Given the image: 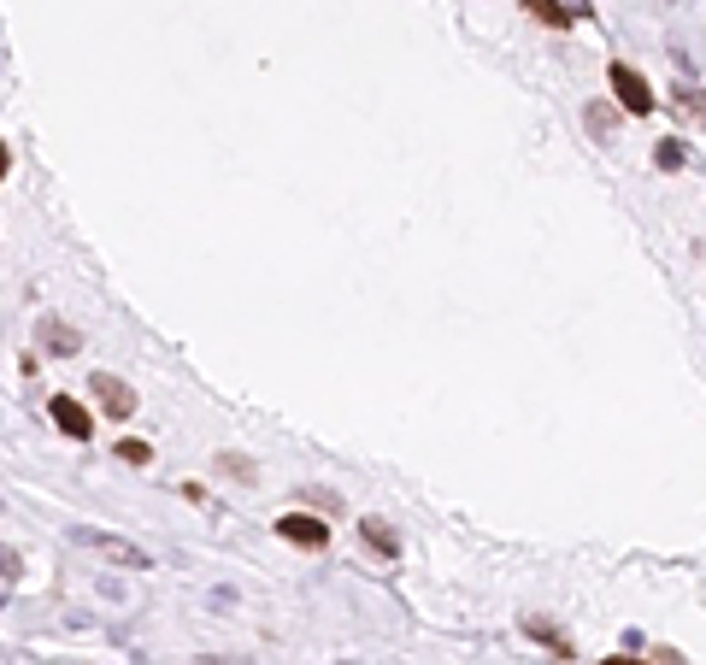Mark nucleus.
Instances as JSON below:
<instances>
[{"label":"nucleus","mask_w":706,"mask_h":665,"mask_svg":"<svg viewBox=\"0 0 706 665\" xmlns=\"http://www.w3.org/2000/svg\"><path fill=\"white\" fill-rule=\"evenodd\" d=\"M71 542L89 548V554H101V559H113V566H124V571H154V554H147V548H135L130 536L94 530V524H71Z\"/></svg>","instance_id":"obj_1"},{"label":"nucleus","mask_w":706,"mask_h":665,"mask_svg":"<svg viewBox=\"0 0 706 665\" xmlns=\"http://www.w3.org/2000/svg\"><path fill=\"white\" fill-rule=\"evenodd\" d=\"M606 83H612V95H618V106H624V112H636V118H648V112H653V89L641 83V71L624 65V59L606 71Z\"/></svg>","instance_id":"obj_2"},{"label":"nucleus","mask_w":706,"mask_h":665,"mask_svg":"<svg viewBox=\"0 0 706 665\" xmlns=\"http://www.w3.org/2000/svg\"><path fill=\"white\" fill-rule=\"evenodd\" d=\"M47 412H54V424L71 436V442H89V436H94V418H89V407H83V400L54 395V400H47Z\"/></svg>","instance_id":"obj_3"},{"label":"nucleus","mask_w":706,"mask_h":665,"mask_svg":"<svg viewBox=\"0 0 706 665\" xmlns=\"http://www.w3.org/2000/svg\"><path fill=\"white\" fill-rule=\"evenodd\" d=\"M89 383H94V395H101L106 418H130V412H135V388H130V383H118L113 371H94Z\"/></svg>","instance_id":"obj_4"},{"label":"nucleus","mask_w":706,"mask_h":665,"mask_svg":"<svg viewBox=\"0 0 706 665\" xmlns=\"http://www.w3.org/2000/svg\"><path fill=\"white\" fill-rule=\"evenodd\" d=\"M277 536H289V542H301V548H324L330 542V524L324 519H306V512H283Z\"/></svg>","instance_id":"obj_5"},{"label":"nucleus","mask_w":706,"mask_h":665,"mask_svg":"<svg viewBox=\"0 0 706 665\" xmlns=\"http://www.w3.org/2000/svg\"><path fill=\"white\" fill-rule=\"evenodd\" d=\"M359 536H365V548L377 559H401V530L389 519H359Z\"/></svg>","instance_id":"obj_6"},{"label":"nucleus","mask_w":706,"mask_h":665,"mask_svg":"<svg viewBox=\"0 0 706 665\" xmlns=\"http://www.w3.org/2000/svg\"><path fill=\"white\" fill-rule=\"evenodd\" d=\"M42 348H47V354H77L83 336H77V330H65L59 318H42Z\"/></svg>","instance_id":"obj_7"},{"label":"nucleus","mask_w":706,"mask_h":665,"mask_svg":"<svg viewBox=\"0 0 706 665\" xmlns=\"http://www.w3.org/2000/svg\"><path fill=\"white\" fill-rule=\"evenodd\" d=\"M530 18H542L548 30H572V6H560V0H524Z\"/></svg>","instance_id":"obj_8"},{"label":"nucleus","mask_w":706,"mask_h":665,"mask_svg":"<svg viewBox=\"0 0 706 665\" xmlns=\"http://www.w3.org/2000/svg\"><path fill=\"white\" fill-rule=\"evenodd\" d=\"M524 630L536 636V642H548V648H553V654H560V660H572V642H565V636L553 630V624H542V619H524Z\"/></svg>","instance_id":"obj_9"},{"label":"nucleus","mask_w":706,"mask_h":665,"mask_svg":"<svg viewBox=\"0 0 706 665\" xmlns=\"http://www.w3.org/2000/svg\"><path fill=\"white\" fill-rule=\"evenodd\" d=\"M683 159H689V147H683V142H660V147H653V166H660V171H677Z\"/></svg>","instance_id":"obj_10"},{"label":"nucleus","mask_w":706,"mask_h":665,"mask_svg":"<svg viewBox=\"0 0 706 665\" xmlns=\"http://www.w3.org/2000/svg\"><path fill=\"white\" fill-rule=\"evenodd\" d=\"M118 459H130V466H147V459H154V448H147L142 436H124V442H118Z\"/></svg>","instance_id":"obj_11"},{"label":"nucleus","mask_w":706,"mask_h":665,"mask_svg":"<svg viewBox=\"0 0 706 665\" xmlns=\"http://www.w3.org/2000/svg\"><path fill=\"white\" fill-rule=\"evenodd\" d=\"M677 106H689L695 118H706V89H683V83H677Z\"/></svg>","instance_id":"obj_12"},{"label":"nucleus","mask_w":706,"mask_h":665,"mask_svg":"<svg viewBox=\"0 0 706 665\" xmlns=\"http://www.w3.org/2000/svg\"><path fill=\"white\" fill-rule=\"evenodd\" d=\"M589 124H594V130H601V136H612L618 112H612V106H601V100H594V106H589Z\"/></svg>","instance_id":"obj_13"},{"label":"nucleus","mask_w":706,"mask_h":665,"mask_svg":"<svg viewBox=\"0 0 706 665\" xmlns=\"http://www.w3.org/2000/svg\"><path fill=\"white\" fill-rule=\"evenodd\" d=\"M12 577H18V554H12V548H0V583H12Z\"/></svg>","instance_id":"obj_14"},{"label":"nucleus","mask_w":706,"mask_h":665,"mask_svg":"<svg viewBox=\"0 0 706 665\" xmlns=\"http://www.w3.org/2000/svg\"><path fill=\"white\" fill-rule=\"evenodd\" d=\"M6 171H12V154H6V142H0V183H6Z\"/></svg>","instance_id":"obj_15"},{"label":"nucleus","mask_w":706,"mask_h":665,"mask_svg":"<svg viewBox=\"0 0 706 665\" xmlns=\"http://www.w3.org/2000/svg\"><path fill=\"white\" fill-rule=\"evenodd\" d=\"M601 665H648V660H630V654H612V660H601Z\"/></svg>","instance_id":"obj_16"}]
</instances>
